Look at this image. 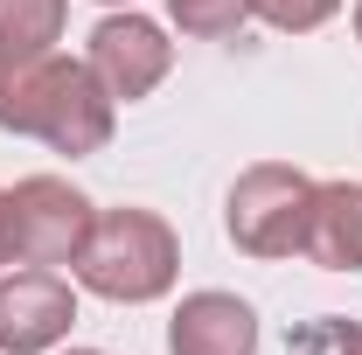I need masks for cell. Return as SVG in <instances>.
I'll return each instance as SVG.
<instances>
[{
    "label": "cell",
    "mask_w": 362,
    "mask_h": 355,
    "mask_svg": "<svg viewBox=\"0 0 362 355\" xmlns=\"http://www.w3.org/2000/svg\"><path fill=\"white\" fill-rule=\"evenodd\" d=\"M77 286L98 300H119V307H146L175 286L181 272V237L153 209H98L90 237L77 251Z\"/></svg>",
    "instance_id": "7a4b0ae2"
},
{
    "label": "cell",
    "mask_w": 362,
    "mask_h": 355,
    "mask_svg": "<svg viewBox=\"0 0 362 355\" xmlns=\"http://www.w3.org/2000/svg\"><path fill=\"white\" fill-rule=\"evenodd\" d=\"M307 216H314V181L286 161H258L244 168L230 188V244L251 251V258H293L307 251Z\"/></svg>",
    "instance_id": "3957f363"
},
{
    "label": "cell",
    "mask_w": 362,
    "mask_h": 355,
    "mask_svg": "<svg viewBox=\"0 0 362 355\" xmlns=\"http://www.w3.org/2000/svg\"><path fill=\"white\" fill-rule=\"evenodd\" d=\"M84 63H90V77L112 91V105H133V98H146V91L175 70V42H168L160 21H146V14L126 7V14H105L90 28Z\"/></svg>",
    "instance_id": "5b68a950"
},
{
    "label": "cell",
    "mask_w": 362,
    "mask_h": 355,
    "mask_svg": "<svg viewBox=\"0 0 362 355\" xmlns=\"http://www.w3.org/2000/svg\"><path fill=\"white\" fill-rule=\"evenodd\" d=\"M168 355H258V313L237 293H188L168 320Z\"/></svg>",
    "instance_id": "52a82bcc"
},
{
    "label": "cell",
    "mask_w": 362,
    "mask_h": 355,
    "mask_svg": "<svg viewBox=\"0 0 362 355\" xmlns=\"http://www.w3.org/2000/svg\"><path fill=\"white\" fill-rule=\"evenodd\" d=\"M77 320V293L70 279H56L49 265H28L14 279H0V355H42L70 334Z\"/></svg>",
    "instance_id": "8992f818"
},
{
    "label": "cell",
    "mask_w": 362,
    "mask_h": 355,
    "mask_svg": "<svg viewBox=\"0 0 362 355\" xmlns=\"http://www.w3.org/2000/svg\"><path fill=\"white\" fill-rule=\"evenodd\" d=\"M0 265H14V209H7V188H0Z\"/></svg>",
    "instance_id": "4fadbf2b"
},
{
    "label": "cell",
    "mask_w": 362,
    "mask_h": 355,
    "mask_svg": "<svg viewBox=\"0 0 362 355\" xmlns=\"http://www.w3.org/2000/svg\"><path fill=\"white\" fill-rule=\"evenodd\" d=\"M70 0H0V63H35L63 42Z\"/></svg>",
    "instance_id": "9c48e42d"
},
{
    "label": "cell",
    "mask_w": 362,
    "mask_h": 355,
    "mask_svg": "<svg viewBox=\"0 0 362 355\" xmlns=\"http://www.w3.org/2000/svg\"><path fill=\"white\" fill-rule=\"evenodd\" d=\"M307 258L320 272H362V181H314Z\"/></svg>",
    "instance_id": "ba28073f"
},
{
    "label": "cell",
    "mask_w": 362,
    "mask_h": 355,
    "mask_svg": "<svg viewBox=\"0 0 362 355\" xmlns=\"http://www.w3.org/2000/svg\"><path fill=\"white\" fill-rule=\"evenodd\" d=\"M334 7H341V0H251V14H258L265 28H279V35H307L320 21H334Z\"/></svg>",
    "instance_id": "7c38bea8"
},
{
    "label": "cell",
    "mask_w": 362,
    "mask_h": 355,
    "mask_svg": "<svg viewBox=\"0 0 362 355\" xmlns=\"http://www.w3.org/2000/svg\"><path fill=\"white\" fill-rule=\"evenodd\" d=\"M168 14H175L181 35H195V42H223V35H237V28L251 21V0H168Z\"/></svg>",
    "instance_id": "30bf717a"
},
{
    "label": "cell",
    "mask_w": 362,
    "mask_h": 355,
    "mask_svg": "<svg viewBox=\"0 0 362 355\" xmlns=\"http://www.w3.org/2000/svg\"><path fill=\"white\" fill-rule=\"evenodd\" d=\"M70 355H105V349H70Z\"/></svg>",
    "instance_id": "9a60e30c"
},
{
    "label": "cell",
    "mask_w": 362,
    "mask_h": 355,
    "mask_svg": "<svg viewBox=\"0 0 362 355\" xmlns=\"http://www.w3.org/2000/svg\"><path fill=\"white\" fill-rule=\"evenodd\" d=\"M286 355H362V320H349V313L300 320V327L286 334Z\"/></svg>",
    "instance_id": "8fae6325"
},
{
    "label": "cell",
    "mask_w": 362,
    "mask_h": 355,
    "mask_svg": "<svg viewBox=\"0 0 362 355\" xmlns=\"http://www.w3.org/2000/svg\"><path fill=\"white\" fill-rule=\"evenodd\" d=\"M7 209H14V258L21 265H77V251H84L90 237V209L84 195L70 188L63 175H28L7 188Z\"/></svg>",
    "instance_id": "277c9868"
},
{
    "label": "cell",
    "mask_w": 362,
    "mask_h": 355,
    "mask_svg": "<svg viewBox=\"0 0 362 355\" xmlns=\"http://www.w3.org/2000/svg\"><path fill=\"white\" fill-rule=\"evenodd\" d=\"M0 126L84 161L112 139V91L90 77V63H70L56 49L35 63H0Z\"/></svg>",
    "instance_id": "6da1fadb"
},
{
    "label": "cell",
    "mask_w": 362,
    "mask_h": 355,
    "mask_svg": "<svg viewBox=\"0 0 362 355\" xmlns=\"http://www.w3.org/2000/svg\"><path fill=\"white\" fill-rule=\"evenodd\" d=\"M356 35H362V0H356Z\"/></svg>",
    "instance_id": "5bb4252c"
}]
</instances>
